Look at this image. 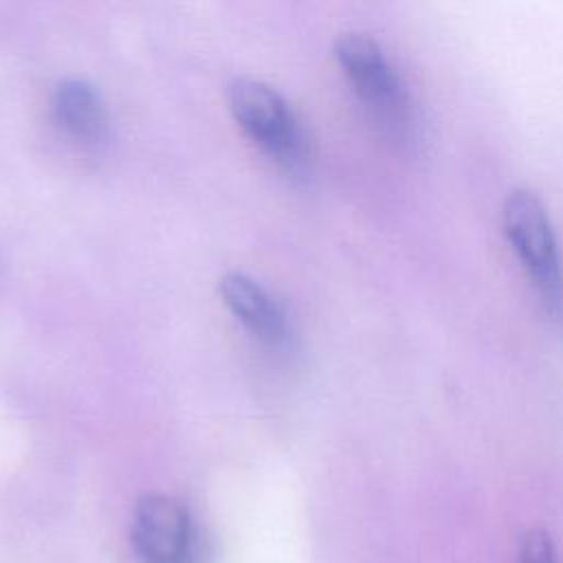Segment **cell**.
I'll return each mask as SVG.
<instances>
[{
  "instance_id": "6da1fadb",
  "label": "cell",
  "mask_w": 563,
  "mask_h": 563,
  "mask_svg": "<svg viewBox=\"0 0 563 563\" xmlns=\"http://www.w3.org/2000/svg\"><path fill=\"white\" fill-rule=\"evenodd\" d=\"M334 55L354 92L385 134L398 143L416 141V103L380 44L365 33H343L334 44Z\"/></svg>"
},
{
  "instance_id": "7a4b0ae2",
  "label": "cell",
  "mask_w": 563,
  "mask_h": 563,
  "mask_svg": "<svg viewBox=\"0 0 563 563\" xmlns=\"http://www.w3.org/2000/svg\"><path fill=\"white\" fill-rule=\"evenodd\" d=\"M501 222L506 238L526 268L543 308L554 319H561L563 266L552 222L541 198L526 187L510 189L504 198Z\"/></svg>"
},
{
  "instance_id": "3957f363",
  "label": "cell",
  "mask_w": 563,
  "mask_h": 563,
  "mask_svg": "<svg viewBox=\"0 0 563 563\" xmlns=\"http://www.w3.org/2000/svg\"><path fill=\"white\" fill-rule=\"evenodd\" d=\"M229 108L242 130L279 161L295 163L303 139L284 97L264 81L238 79L229 88Z\"/></svg>"
},
{
  "instance_id": "277c9868",
  "label": "cell",
  "mask_w": 563,
  "mask_h": 563,
  "mask_svg": "<svg viewBox=\"0 0 563 563\" xmlns=\"http://www.w3.org/2000/svg\"><path fill=\"white\" fill-rule=\"evenodd\" d=\"M130 534L141 563H196L198 548L191 517L169 495H143L134 506Z\"/></svg>"
},
{
  "instance_id": "5b68a950",
  "label": "cell",
  "mask_w": 563,
  "mask_h": 563,
  "mask_svg": "<svg viewBox=\"0 0 563 563\" xmlns=\"http://www.w3.org/2000/svg\"><path fill=\"white\" fill-rule=\"evenodd\" d=\"M227 308L260 339L279 341L286 334V321L271 295L244 273H227L218 284Z\"/></svg>"
},
{
  "instance_id": "8992f818",
  "label": "cell",
  "mask_w": 563,
  "mask_h": 563,
  "mask_svg": "<svg viewBox=\"0 0 563 563\" xmlns=\"http://www.w3.org/2000/svg\"><path fill=\"white\" fill-rule=\"evenodd\" d=\"M53 110L64 130L77 139H95L106 125V108L97 88L84 79H66L57 86Z\"/></svg>"
},
{
  "instance_id": "52a82bcc",
  "label": "cell",
  "mask_w": 563,
  "mask_h": 563,
  "mask_svg": "<svg viewBox=\"0 0 563 563\" xmlns=\"http://www.w3.org/2000/svg\"><path fill=\"white\" fill-rule=\"evenodd\" d=\"M519 563H559L550 537L545 532H528L519 548Z\"/></svg>"
}]
</instances>
